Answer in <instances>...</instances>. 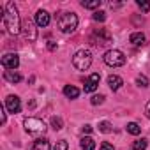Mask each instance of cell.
Wrapping results in <instances>:
<instances>
[{"label": "cell", "mask_w": 150, "mask_h": 150, "mask_svg": "<svg viewBox=\"0 0 150 150\" xmlns=\"http://www.w3.org/2000/svg\"><path fill=\"white\" fill-rule=\"evenodd\" d=\"M146 145H148V141H146L145 138L136 139V141H134V150H145V148H146Z\"/></svg>", "instance_id": "22"}, {"label": "cell", "mask_w": 150, "mask_h": 150, "mask_svg": "<svg viewBox=\"0 0 150 150\" xmlns=\"http://www.w3.org/2000/svg\"><path fill=\"white\" fill-rule=\"evenodd\" d=\"M35 25L37 27H48L50 25V14L46 13V11H37V14H35Z\"/></svg>", "instance_id": "10"}, {"label": "cell", "mask_w": 150, "mask_h": 150, "mask_svg": "<svg viewBox=\"0 0 150 150\" xmlns=\"http://www.w3.org/2000/svg\"><path fill=\"white\" fill-rule=\"evenodd\" d=\"M6 110L9 111V113H20V110H21V101H20V97L18 96H9L7 99H6Z\"/></svg>", "instance_id": "9"}, {"label": "cell", "mask_w": 150, "mask_h": 150, "mask_svg": "<svg viewBox=\"0 0 150 150\" xmlns=\"http://www.w3.org/2000/svg\"><path fill=\"white\" fill-rule=\"evenodd\" d=\"M145 113H146V117L150 118V101L146 103V108H145Z\"/></svg>", "instance_id": "33"}, {"label": "cell", "mask_w": 150, "mask_h": 150, "mask_svg": "<svg viewBox=\"0 0 150 150\" xmlns=\"http://www.w3.org/2000/svg\"><path fill=\"white\" fill-rule=\"evenodd\" d=\"M136 4H138V7H139L143 13H148V11H150V4H148V2H141V0H138Z\"/></svg>", "instance_id": "27"}, {"label": "cell", "mask_w": 150, "mask_h": 150, "mask_svg": "<svg viewBox=\"0 0 150 150\" xmlns=\"http://www.w3.org/2000/svg\"><path fill=\"white\" fill-rule=\"evenodd\" d=\"M92 42H94L96 46H110V44L113 42V37H111V34H110L108 30L97 28V30L92 34Z\"/></svg>", "instance_id": "6"}, {"label": "cell", "mask_w": 150, "mask_h": 150, "mask_svg": "<svg viewBox=\"0 0 150 150\" xmlns=\"http://www.w3.org/2000/svg\"><path fill=\"white\" fill-rule=\"evenodd\" d=\"M127 132L132 134V136H138V134L141 132V127H139L136 122H129V124H127Z\"/></svg>", "instance_id": "18"}, {"label": "cell", "mask_w": 150, "mask_h": 150, "mask_svg": "<svg viewBox=\"0 0 150 150\" xmlns=\"http://www.w3.org/2000/svg\"><path fill=\"white\" fill-rule=\"evenodd\" d=\"M136 83H138V87H143V88L148 87V80H146V76H143V74H139L136 78Z\"/></svg>", "instance_id": "23"}, {"label": "cell", "mask_w": 150, "mask_h": 150, "mask_svg": "<svg viewBox=\"0 0 150 150\" xmlns=\"http://www.w3.org/2000/svg\"><path fill=\"white\" fill-rule=\"evenodd\" d=\"M90 80H92V81H97V83H99V80H101V76H99V74H97V72H94V74H90Z\"/></svg>", "instance_id": "30"}, {"label": "cell", "mask_w": 150, "mask_h": 150, "mask_svg": "<svg viewBox=\"0 0 150 150\" xmlns=\"http://www.w3.org/2000/svg\"><path fill=\"white\" fill-rule=\"evenodd\" d=\"M92 18H94L96 21H104V20H106V13H104V11H96V13L92 14Z\"/></svg>", "instance_id": "24"}, {"label": "cell", "mask_w": 150, "mask_h": 150, "mask_svg": "<svg viewBox=\"0 0 150 150\" xmlns=\"http://www.w3.org/2000/svg\"><path fill=\"white\" fill-rule=\"evenodd\" d=\"M101 150H115V146L111 143H108V141H103L101 143Z\"/></svg>", "instance_id": "28"}, {"label": "cell", "mask_w": 150, "mask_h": 150, "mask_svg": "<svg viewBox=\"0 0 150 150\" xmlns=\"http://www.w3.org/2000/svg\"><path fill=\"white\" fill-rule=\"evenodd\" d=\"M92 64V53L88 50H80L74 53L72 57V65L76 67L78 71H87Z\"/></svg>", "instance_id": "3"}, {"label": "cell", "mask_w": 150, "mask_h": 150, "mask_svg": "<svg viewBox=\"0 0 150 150\" xmlns=\"http://www.w3.org/2000/svg\"><path fill=\"white\" fill-rule=\"evenodd\" d=\"M67 148H69V145H67L65 139H60V141H57V145H55V150H67Z\"/></svg>", "instance_id": "26"}, {"label": "cell", "mask_w": 150, "mask_h": 150, "mask_svg": "<svg viewBox=\"0 0 150 150\" xmlns=\"http://www.w3.org/2000/svg\"><path fill=\"white\" fill-rule=\"evenodd\" d=\"M21 34H23V37L28 42H34L37 39V28H35V25H34L32 20H23V23H21Z\"/></svg>", "instance_id": "7"}, {"label": "cell", "mask_w": 150, "mask_h": 150, "mask_svg": "<svg viewBox=\"0 0 150 150\" xmlns=\"http://www.w3.org/2000/svg\"><path fill=\"white\" fill-rule=\"evenodd\" d=\"M104 62L110 67H120V65L125 64V55L120 50H108L104 53Z\"/></svg>", "instance_id": "5"}, {"label": "cell", "mask_w": 150, "mask_h": 150, "mask_svg": "<svg viewBox=\"0 0 150 150\" xmlns=\"http://www.w3.org/2000/svg\"><path fill=\"white\" fill-rule=\"evenodd\" d=\"M129 41H131V44L132 46H143L145 44V41H146V37H145V34H141V32H134V34H131V37H129Z\"/></svg>", "instance_id": "11"}, {"label": "cell", "mask_w": 150, "mask_h": 150, "mask_svg": "<svg viewBox=\"0 0 150 150\" xmlns=\"http://www.w3.org/2000/svg\"><path fill=\"white\" fill-rule=\"evenodd\" d=\"M97 85H99L97 81H92V80L88 78V80L85 81V87H83V88H85V92L90 94V92H96V90H97Z\"/></svg>", "instance_id": "19"}, {"label": "cell", "mask_w": 150, "mask_h": 150, "mask_svg": "<svg viewBox=\"0 0 150 150\" xmlns=\"http://www.w3.org/2000/svg\"><path fill=\"white\" fill-rule=\"evenodd\" d=\"M62 125H64V122H62L60 117H53V118H51V127H53L55 131H60Z\"/></svg>", "instance_id": "21"}, {"label": "cell", "mask_w": 150, "mask_h": 150, "mask_svg": "<svg viewBox=\"0 0 150 150\" xmlns=\"http://www.w3.org/2000/svg\"><path fill=\"white\" fill-rule=\"evenodd\" d=\"M21 20H20V14H18V7L14 6V2H7L6 4V16H4V28L7 34L11 35H16L21 32Z\"/></svg>", "instance_id": "1"}, {"label": "cell", "mask_w": 150, "mask_h": 150, "mask_svg": "<svg viewBox=\"0 0 150 150\" xmlns=\"http://www.w3.org/2000/svg\"><path fill=\"white\" fill-rule=\"evenodd\" d=\"M99 131L101 132H104V134H108V132H111V124L108 122V120H103V122H99Z\"/></svg>", "instance_id": "20"}, {"label": "cell", "mask_w": 150, "mask_h": 150, "mask_svg": "<svg viewBox=\"0 0 150 150\" xmlns=\"http://www.w3.org/2000/svg\"><path fill=\"white\" fill-rule=\"evenodd\" d=\"M32 150H51V146H50V141L48 139L41 138V139H35L34 141V148Z\"/></svg>", "instance_id": "16"}, {"label": "cell", "mask_w": 150, "mask_h": 150, "mask_svg": "<svg viewBox=\"0 0 150 150\" xmlns=\"http://www.w3.org/2000/svg\"><path fill=\"white\" fill-rule=\"evenodd\" d=\"M0 122H2V124H6V106H2V108H0Z\"/></svg>", "instance_id": "29"}, {"label": "cell", "mask_w": 150, "mask_h": 150, "mask_svg": "<svg viewBox=\"0 0 150 150\" xmlns=\"http://www.w3.org/2000/svg\"><path fill=\"white\" fill-rule=\"evenodd\" d=\"M48 50H50V51H53V50H57V44H55L53 41H50V42H48Z\"/></svg>", "instance_id": "31"}, {"label": "cell", "mask_w": 150, "mask_h": 150, "mask_svg": "<svg viewBox=\"0 0 150 150\" xmlns=\"http://www.w3.org/2000/svg\"><path fill=\"white\" fill-rule=\"evenodd\" d=\"M122 85H124V81H122L120 76H117V74H111V76H108V87H110L111 90H118Z\"/></svg>", "instance_id": "12"}, {"label": "cell", "mask_w": 150, "mask_h": 150, "mask_svg": "<svg viewBox=\"0 0 150 150\" xmlns=\"http://www.w3.org/2000/svg\"><path fill=\"white\" fill-rule=\"evenodd\" d=\"M57 25H58V30L60 32L72 34L74 30L78 28V16L74 14V13H62L57 18Z\"/></svg>", "instance_id": "2"}, {"label": "cell", "mask_w": 150, "mask_h": 150, "mask_svg": "<svg viewBox=\"0 0 150 150\" xmlns=\"http://www.w3.org/2000/svg\"><path fill=\"white\" fill-rule=\"evenodd\" d=\"M64 96H65L67 99H76V97L80 96V90H78L76 87H72V85H65V87H64Z\"/></svg>", "instance_id": "13"}, {"label": "cell", "mask_w": 150, "mask_h": 150, "mask_svg": "<svg viewBox=\"0 0 150 150\" xmlns=\"http://www.w3.org/2000/svg\"><path fill=\"white\" fill-rule=\"evenodd\" d=\"M4 78L11 83H20L21 81V74H18L16 71H6L4 72Z\"/></svg>", "instance_id": "15"}, {"label": "cell", "mask_w": 150, "mask_h": 150, "mask_svg": "<svg viewBox=\"0 0 150 150\" xmlns=\"http://www.w3.org/2000/svg\"><path fill=\"white\" fill-rule=\"evenodd\" d=\"M90 131H92V125H88V124H87V125H83V132H87V134H88Z\"/></svg>", "instance_id": "32"}, {"label": "cell", "mask_w": 150, "mask_h": 150, "mask_svg": "<svg viewBox=\"0 0 150 150\" xmlns=\"http://www.w3.org/2000/svg\"><path fill=\"white\" fill-rule=\"evenodd\" d=\"M23 125H25V131L30 132V134H42L46 131V124L41 118H35V117L25 118L23 120Z\"/></svg>", "instance_id": "4"}, {"label": "cell", "mask_w": 150, "mask_h": 150, "mask_svg": "<svg viewBox=\"0 0 150 150\" xmlns=\"http://www.w3.org/2000/svg\"><path fill=\"white\" fill-rule=\"evenodd\" d=\"M90 103H92L94 106H97V104H103V103H104V96H103V94H99V96H94V97L90 99Z\"/></svg>", "instance_id": "25"}, {"label": "cell", "mask_w": 150, "mask_h": 150, "mask_svg": "<svg viewBox=\"0 0 150 150\" xmlns=\"http://www.w3.org/2000/svg\"><path fill=\"white\" fill-rule=\"evenodd\" d=\"M2 65H4V69H7V71H16L18 65H20V57H18L16 53H6V55L2 57Z\"/></svg>", "instance_id": "8"}, {"label": "cell", "mask_w": 150, "mask_h": 150, "mask_svg": "<svg viewBox=\"0 0 150 150\" xmlns=\"http://www.w3.org/2000/svg\"><path fill=\"white\" fill-rule=\"evenodd\" d=\"M80 146H81V150H96V141L90 136H85V138H81Z\"/></svg>", "instance_id": "14"}, {"label": "cell", "mask_w": 150, "mask_h": 150, "mask_svg": "<svg viewBox=\"0 0 150 150\" xmlns=\"http://www.w3.org/2000/svg\"><path fill=\"white\" fill-rule=\"evenodd\" d=\"M81 6L85 9H97V7H101V0H83Z\"/></svg>", "instance_id": "17"}]
</instances>
